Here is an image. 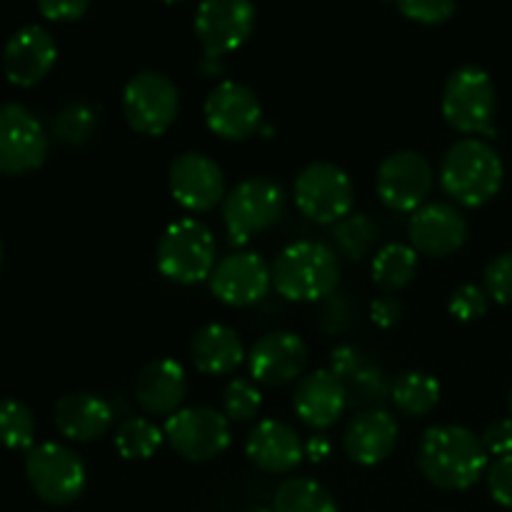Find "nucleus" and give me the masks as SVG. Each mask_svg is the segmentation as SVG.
I'll return each mask as SVG.
<instances>
[{
    "instance_id": "nucleus-1",
    "label": "nucleus",
    "mask_w": 512,
    "mask_h": 512,
    "mask_svg": "<svg viewBox=\"0 0 512 512\" xmlns=\"http://www.w3.org/2000/svg\"><path fill=\"white\" fill-rule=\"evenodd\" d=\"M488 450L465 425H430L418 443V468L440 490H468L488 470Z\"/></svg>"
},
{
    "instance_id": "nucleus-2",
    "label": "nucleus",
    "mask_w": 512,
    "mask_h": 512,
    "mask_svg": "<svg viewBox=\"0 0 512 512\" xmlns=\"http://www.w3.org/2000/svg\"><path fill=\"white\" fill-rule=\"evenodd\" d=\"M503 180V158L488 140L468 135L445 150L440 163V185L460 205H485L500 193Z\"/></svg>"
},
{
    "instance_id": "nucleus-3",
    "label": "nucleus",
    "mask_w": 512,
    "mask_h": 512,
    "mask_svg": "<svg viewBox=\"0 0 512 512\" xmlns=\"http://www.w3.org/2000/svg\"><path fill=\"white\" fill-rule=\"evenodd\" d=\"M273 285L285 300L315 303L335 293L340 283V260L330 245L320 240H295L288 243L273 265Z\"/></svg>"
},
{
    "instance_id": "nucleus-4",
    "label": "nucleus",
    "mask_w": 512,
    "mask_h": 512,
    "mask_svg": "<svg viewBox=\"0 0 512 512\" xmlns=\"http://www.w3.org/2000/svg\"><path fill=\"white\" fill-rule=\"evenodd\" d=\"M155 260L165 278L175 283L193 285L208 280L218 263L215 235L203 220L178 218L160 233Z\"/></svg>"
},
{
    "instance_id": "nucleus-5",
    "label": "nucleus",
    "mask_w": 512,
    "mask_h": 512,
    "mask_svg": "<svg viewBox=\"0 0 512 512\" xmlns=\"http://www.w3.org/2000/svg\"><path fill=\"white\" fill-rule=\"evenodd\" d=\"M495 83L485 68L475 63L458 65L443 85V118L460 133L495 135Z\"/></svg>"
},
{
    "instance_id": "nucleus-6",
    "label": "nucleus",
    "mask_w": 512,
    "mask_h": 512,
    "mask_svg": "<svg viewBox=\"0 0 512 512\" xmlns=\"http://www.w3.org/2000/svg\"><path fill=\"white\" fill-rule=\"evenodd\" d=\"M285 215V190L268 175H250L228 190L223 200V223L235 245L265 233Z\"/></svg>"
},
{
    "instance_id": "nucleus-7",
    "label": "nucleus",
    "mask_w": 512,
    "mask_h": 512,
    "mask_svg": "<svg viewBox=\"0 0 512 512\" xmlns=\"http://www.w3.org/2000/svg\"><path fill=\"white\" fill-rule=\"evenodd\" d=\"M25 478L33 493L48 505H70L83 495L88 470L73 448L48 440L28 450Z\"/></svg>"
},
{
    "instance_id": "nucleus-8",
    "label": "nucleus",
    "mask_w": 512,
    "mask_h": 512,
    "mask_svg": "<svg viewBox=\"0 0 512 512\" xmlns=\"http://www.w3.org/2000/svg\"><path fill=\"white\" fill-rule=\"evenodd\" d=\"M295 203L305 218L315 223H340L345 215L353 213V180L330 160H310L298 170L293 183Z\"/></svg>"
},
{
    "instance_id": "nucleus-9",
    "label": "nucleus",
    "mask_w": 512,
    "mask_h": 512,
    "mask_svg": "<svg viewBox=\"0 0 512 512\" xmlns=\"http://www.w3.org/2000/svg\"><path fill=\"white\" fill-rule=\"evenodd\" d=\"M163 435L183 460L208 463L230 448L233 428L223 410L213 405H188L165 420Z\"/></svg>"
},
{
    "instance_id": "nucleus-10",
    "label": "nucleus",
    "mask_w": 512,
    "mask_h": 512,
    "mask_svg": "<svg viewBox=\"0 0 512 512\" xmlns=\"http://www.w3.org/2000/svg\"><path fill=\"white\" fill-rule=\"evenodd\" d=\"M123 113L138 133L163 135L180 113L178 85L160 70H138L123 88Z\"/></svg>"
},
{
    "instance_id": "nucleus-11",
    "label": "nucleus",
    "mask_w": 512,
    "mask_h": 512,
    "mask_svg": "<svg viewBox=\"0 0 512 512\" xmlns=\"http://www.w3.org/2000/svg\"><path fill=\"white\" fill-rule=\"evenodd\" d=\"M258 10L250 0H205L195 10V35L203 45V58L223 60L250 38Z\"/></svg>"
},
{
    "instance_id": "nucleus-12",
    "label": "nucleus",
    "mask_w": 512,
    "mask_h": 512,
    "mask_svg": "<svg viewBox=\"0 0 512 512\" xmlns=\"http://www.w3.org/2000/svg\"><path fill=\"white\" fill-rule=\"evenodd\" d=\"M45 155L48 135L38 115L23 103H0V173H28L45 163Z\"/></svg>"
},
{
    "instance_id": "nucleus-13",
    "label": "nucleus",
    "mask_w": 512,
    "mask_h": 512,
    "mask_svg": "<svg viewBox=\"0 0 512 512\" xmlns=\"http://www.w3.org/2000/svg\"><path fill=\"white\" fill-rule=\"evenodd\" d=\"M203 113L208 128L225 140H245L263 128V105L243 80H218L205 98Z\"/></svg>"
},
{
    "instance_id": "nucleus-14",
    "label": "nucleus",
    "mask_w": 512,
    "mask_h": 512,
    "mask_svg": "<svg viewBox=\"0 0 512 512\" xmlns=\"http://www.w3.org/2000/svg\"><path fill=\"white\" fill-rule=\"evenodd\" d=\"M433 180V165L423 153L400 148L378 165L375 190L388 208L415 213L420 205H425V198L433 190Z\"/></svg>"
},
{
    "instance_id": "nucleus-15",
    "label": "nucleus",
    "mask_w": 512,
    "mask_h": 512,
    "mask_svg": "<svg viewBox=\"0 0 512 512\" xmlns=\"http://www.w3.org/2000/svg\"><path fill=\"white\" fill-rule=\"evenodd\" d=\"M170 195L193 213H208L225 200V173L210 155L185 150L173 158L168 168Z\"/></svg>"
},
{
    "instance_id": "nucleus-16",
    "label": "nucleus",
    "mask_w": 512,
    "mask_h": 512,
    "mask_svg": "<svg viewBox=\"0 0 512 512\" xmlns=\"http://www.w3.org/2000/svg\"><path fill=\"white\" fill-rule=\"evenodd\" d=\"M210 290L225 305L245 308L268 295L273 285V270L255 250H235L215 263L208 278Z\"/></svg>"
},
{
    "instance_id": "nucleus-17",
    "label": "nucleus",
    "mask_w": 512,
    "mask_h": 512,
    "mask_svg": "<svg viewBox=\"0 0 512 512\" xmlns=\"http://www.w3.org/2000/svg\"><path fill=\"white\" fill-rule=\"evenodd\" d=\"M410 245L418 253L433 255V258H445L455 253L468 240V220L463 210L445 200H430L420 205L408 220Z\"/></svg>"
},
{
    "instance_id": "nucleus-18",
    "label": "nucleus",
    "mask_w": 512,
    "mask_h": 512,
    "mask_svg": "<svg viewBox=\"0 0 512 512\" xmlns=\"http://www.w3.org/2000/svg\"><path fill=\"white\" fill-rule=\"evenodd\" d=\"M308 363V345L293 330H273L253 343L248 353V368L253 380L278 388L303 375Z\"/></svg>"
},
{
    "instance_id": "nucleus-19",
    "label": "nucleus",
    "mask_w": 512,
    "mask_h": 512,
    "mask_svg": "<svg viewBox=\"0 0 512 512\" xmlns=\"http://www.w3.org/2000/svg\"><path fill=\"white\" fill-rule=\"evenodd\" d=\"M58 60V43L53 33L40 23L20 25L3 48V70L10 83L35 85L50 73Z\"/></svg>"
},
{
    "instance_id": "nucleus-20",
    "label": "nucleus",
    "mask_w": 512,
    "mask_h": 512,
    "mask_svg": "<svg viewBox=\"0 0 512 512\" xmlns=\"http://www.w3.org/2000/svg\"><path fill=\"white\" fill-rule=\"evenodd\" d=\"M400 428L393 413L385 408L360 410L353 415L343 433V450L353 463L378 465L393 455Z\"/></svg>"
},
{
    "instance_id": "nucleus-21",
    "label": "nucleus",
    "mask_w": 512,
    "mask_h": 512,
    "mask_svg": "<svg viewBox=\"0 0 512 512\" xmlns=\"http://www.w3.org/2000/svg\"><path fill=\"white\" fill-rule=\"evenodd\" d=\"M293 408L305 425L325 430L343 418L345 408H348V388L328 368L313 370L298 380Z\"/></svg>"
},
{
    "instance_id": "nucleus-22",
    "label": "nucleus",
    "mask_w": 512,
    "mask_h": 512,
    "mask_svg": "<svg viewBox=\"0 0 512 512\" xmlns=\"http://www.w3.org/2000/svg\"><path fill=\"white\" fill-rule=\"evenodd\" d=\"M245 453L265 473H290L305 455V443L293 425L265 418L245 438Z\"/></svg>"
},
{
    "instance_id": "nucleus-23",
    "label": "nucleus",
    "mask_w": 512,
    "mask_h": 512,
    "mask_svg": "<svg viewBox=\"0 0 512 512\" xmlns=\"http://www.w3.org/2000/svg\"><path fill=\"white\" fill-rule=\"evenodd\" d=\"M188 395V375L173 358L148 360L135 378V400L150 415L178 413Z\"/></svg>"
},
{
    "instance_id": "nucleus-24",
    "label": "nucleus",
    "mask_w": 512,
    "mask_h": 512,
    "mask_svg": "<svg viewBox=\"0 0 512 512\" xmlns=\"http://www.w3.org/2000/svg\"><path fill=\"white\" fill-rule=\"evenodd\" d=\"M53 420L68 440L93 443L113 425V408L95 393H68L55 403Z\"/></svg>"
},
{
    "instance_id": "nucleus-25",
    "label": "nucleus",
    "mask_w": 512,
    "mask_h": 512,
    "mask_svg": "<svg viewBox=\"0 0 512 512\" xmlns=\"http://www.w3.org/2000/svg\"><path fill=\"white\" fill-rule=\"evenodd\" d=\"M190 360L205 375L233 373L245 360L243 338L225 323H205L190 338Z\"/></svg>"
},
{
    "instance_id": "nucleus-26",
    "label": "nucleus",
    "mask_w": 512,
    "mask_h": 512,
    "mask_svg": "<svg viewBox=\"0 0 512 512\" xmlns=\"http://www.w3.org/2000/svg\"><path fill=\"white\" fill-rule=\"evenodd\" d=\"M440 393L443 390H440L438 378L423 373V370H405L393 380L390 400H393L400 413L420 418V415H428L440 403Z\"/></svg>"
},
{
    "instance_id": "nucleus-27",
    "label": "nucleus",
    "mask_w": 512,
    "mask_h": 512,
    "mask_svg": "<svg viewBox=\"0 0 512 512\" xmlns=\"http://www.w3.org/2000/svg\"><path fill=\"white\" fill-rule=\"evenodd\" d=\"M273 512H338L333 493L315 478H288L278 485Z\"/></svg>"
},
{
    "instance_id": "nucleus-28",
    "label": "nucleus",
    "mask_w": 512,
    "mask_h": 512,
    "mask_svg": "<svg viewBox=\"0 0 512 512\" xmlns=\"http://www.w3.org/2000/svg\"><path fill=\"white\" fill-rule=\"evenodd\" d=\"M375 285L385 290H400L418 273V250L408 243H385L370 263Z\"/></svg>"
},
{
    "instance_id": "nucleus-29",
    "label": "nucleus",
    "mask_w": 512,
    "mask_h": 512,
    "mask_svg": "<svg viewBox=\"0 0 512 512\" xmlns=\"http://www.w3.org/2000/svg\"><path fill=\"white\" fill-rule=\"evenodd\" d=\"M95 130H98V113L85 100H70L53 118L55 138L65 145H73V148L88 143Z\"/></svg>"
},
{
    "instance_id": "nucleus-30",
    "label": "nucleus",
    "mask_w": 512,
    "mask_h": 512,
    "mask_svg": "<svg viewBox=\"0 0 512 512\" xmlns=\"http://www.w3.org/2000/svg\"><path fill=\"white\" fill-rule=\"evenodd\" d=\"M163 428L148 418H128L118 425L115 433V450L125 460H145L163 445Z\"/></svg>"
},
{
    "instance_id": "nucleus-31",
    "label": "nucleus",
    "mask_w": 512,
    "mask_h": 512,
    "mask_svg": "<svg viewBox=\"0 0 512 512\" xmlns=\"http://www.w3.org/2000/svg\"><path fill=\"white\" fill-rule=\"evenodd\" d=\"M0 443L13 450H30L35 445L33 413L15 398L0 400Z\"/></svg>"
},
{
    "instance_id": "nucleus-32",
    "label": "nucleus",
    "mask_w": 512,
    "mask_h": 512,
    "mask_svg": "<svg viewBox=\"0 0 512 512\" xmlns=\"http://www.w3.org/2000/svg\"><path fill=\"white\" fill-rule=\"evenodd\" d=\"M345 388H348V405H353V408H360V410H378L383 408L385 400L390 398V388H393V383L385 378L383 370L365 363L363 368H360L358 373L345 383Z\"/></svg>"
},
{
    "instance_id": "nucleus-33",
    "label": "nucleus",
    "mask_w": 512,
    "mask_h": 512,
    "mask_svg": "<svg viewBox=\"0 0 512 512\" xmlns=\"http://www.w3.org/2000/svg\"><path fill=\"white\" fill-rule=\"evenodd\" d=\"M333 238L345 258L360 260L373 248L375 238H378V228H375L373 220L365 213H350L340 223H335Z\"/></svg>"
},
{
    "instance_id": "nucleus-34",
    "label": "nucleus",
    "mask_w": 512,
    "mask_h": 512,
    "mask_svg": "<svg viewBox=\"0 0 512 512\" xmlns=\"http://www.w3.org/2000/svg\"><path fill=\"white\" fill-rule=\"evenodd\" d=\"M220 403H223V413L228 415V420L245 423V420H253L258 415L260 405H263V393L248 378H233L225 383Z\"/></svg>"
},
{
    "instance_id": "nucleus-35",
    "label": "nucleus",
    "mask_w": 512,
    "mask_h": 512,
    "mask_svg": "<svg viewBox=\"0 0 512 512\" xmlns=\"http://www.w3.org/2000/svg\"><path fill=\"white\" fill-rule=\"evenodd\" d=\"M488 300L490 295L485 293V288L475 283H463L450 293L448 310L460 323H470V320H478L488 313Z\"/></svg>"
},
{
    "instance_id": "nucleus-36",
    "label": "nucleus",
    "mask_w": 512,
    "mask_h": 512,
    "mask_svg": "<svg viewBox=\"0 0 512 512\" xmlns=\"http://www.w3.org/2000/svg\"><path fill=\"white\" fill-rule=\"evenodd\" d=\"M483 288L498 303H512V250L495 255L485 265Z\"/></svg>"
},
{
    "instance_id": "nucleus-37",
    "label": "nucleus",
    "mask_w": 512,
    "mask_h": 512,
    "mask_svg": "<svg viewBox=\"0 0 512 512\" xmlns=\"http://www.w3.org/2000/svg\"><path fill=\"white\" fill-rule=\"evenodd\" d=\"M398 10L415 23L438 25L458 13V3L455 0H400Z\"/></svg>"
},
{
    "instance_id": "nucleus-38",
    "label": "nucleus",
    "mask_w": 512,
    "mask_h": 512,
    "mask_svg": "<svg viewBox=\"0 0 512 512\" xmlns=\"http://www.w3.org/2000/svg\"><path fill=\"white\" fill-rule=\"evenodd\" d=\"M488 490L503 508H512V455H500L488 465Z\"/></svg>"
},
{
    "instance_id": "nucleus-39",
    "label": "nucleus",
    "mask_w": 512,
    "mask_h": 512,
    "mask_svg": "<svg viewBox=\"0 0 512 512\" xmlns=\"http://www.w3.org/2000/svg\"><path fill=\"white\" fill-rule=\"evenodd\" d=\"M483 440V448L488 450V455H512V418H495L480 433Z\"/></svg>"
},
{
    "instance_id": "nucleus-40",
    "label": "nucleus",
    "mask_w": 512,
    "mask_h": 512,
    "mask_svg": "<svg viewBox=\"0 0 512 512\" xmlns=\"http://www.w3.org/2000/svg\"><path fill=\"white\" fill-rule=\"evenodd\" d=\"M365 365L363 360V353H360L358 348H353V345H338V348H333V353H330V373L338 375L343 383H348L350 378H353L355 373H358L360 368Z\"/></svg>"
},
{
    "instance_id": "nucleus-41",
    "label": "nucleus",
    "mask_w": 512,
    "mask_h": 512,
    "mask_svg": "<svg viewBox=\"0 0 512 512\" xmlns=\"http://www.w3.org/2000/svg\"><path fill=\"white\" fill-rule=\"evenodd\" d=\"M370 320L378 328H395L403 320V303L395 295H378L370 303Z\"/></svg>"
},
{
    "instance_id": "nucleus-42",
    "label": "nucleus",
    "mask_w": 512,
    "mask_h": 512,
    "mask_svg": "<svg viewBox=\"0 0 512 512\" xmlns=\"http://www.w3.org/2000/svg\"><path fill=\"white\" fill-rule=\"evenodd\" d=\"M38 10L48 20H78L90 10V0H40Z\"/></svg>"
},
{
    "instance_id": "nucleus-43",
    "label": "nucleus",
    "mask_w": 512,
    "mask_h": 512,
    "mask_svg": "<svg viewBox=\"0 0 512 512\" xmlns=\"http://www.w3.org/2000/svg\"><path fill=\"white\" fill-rule=\"evenodd\" d=\"M323 328L328 333H340L350 323V303L345 295H330L323 305Z\"/></svg>"
},
{
    "instance_id": "nucleus-44",
    "label": "nucleus",
    "mask_w": 512,
    "mask_h": 512,
    "mask_svg": "<svg viewBox=\"0 0 512 512\" xmlns=\"http://www.w3.org/2000/svg\"><path fill=\"white\" fill-rule=\"evenodd\" d=\"M330 450H333V445H330V440L325 438V435H313V438L305 440V455H308L313 463H323L330 455Z\"/></svg>"
},
{
    "instance_id": "nucleus-45",
    "label": "nucleus",
    "mask_w": 512,
    "mask_h": 512,
    "mask_svg": "<svg viewBox=\"0 0 512 512\" xmlns=\"http://www.w3.org/2000/svg\"><path fill=\"white\" fill-rule=\"evenodd\" d=\"M250 512H273V508H250Z\"/></svg>"
},
{
    "instance_id": "nucleus-46",
    "label": "nucleus",
    "mask_w": 512,
    "mask_h": 512,
    "mask_svg": "<svg viewBox=\"0 0 512 512\" xmlns=\"http://www.w3.org/2000/svg\"><path fill=\"white\" fill-rule=\"evenodd\" d=\"M0 268H3V243H0Z\"/></svg>"
},
{
    "instance_id": "nucleus-47",
    "label": "nucleus",
    "mask_w": 512,
    "mask_h": 512,
    "mask_svg": "<svg viewBox=\"0 0 512 512\" xmlns=\"http://www.w3.org/2000/svg\"><path fill=\"white\" fill-rule=\"evenodd\" d=\"M508 403H510V413H512V388H510V395H508Z\"/></svg>"
}]
</instances>
